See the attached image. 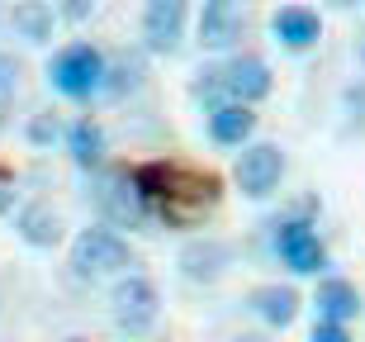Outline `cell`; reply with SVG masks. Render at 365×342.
I'll use <instances>...</instances> for the list:
<instances>
[{
    "mask_svg": "<svg viewBox=\"0 0 365 342\" xmlns=\"http://www.w3.org/2000/svg\"><path fill=\"white\" fill-rule=\"evenodd\" d=\"M133 266V247L123 233H114L109 223H95L81 228L71 238V276L76 281H105V276H119Z\"/></svg>",
    "mask_w": 365,
    "mask_h": 342,
    "instance_id": "2",
    "label": "cell"
},
{
    "mask_svg": "<svg viewBox=\"0 0 365 342\" xmlns=\"http://www.w3.org/2000/svg\"><path fill=\"white\" fill-rule=\"evenodd\" d=\"M67 342H86V338H67Z\"/></svg>",
    "mask_w": 365,
    "mask_h": 342,
    "instance_id": "26",
    "label": "cell"
},
{
    "mask_svg": "<svg viewBox=\"0 0 365 342\" xmlns=\"http://www.w3.org/2000/svg\"><path fill=\"white\" fill-rule=\"evenodd\" d=\"M232 342H266V338H257V333H237Z\"/></svg>",
    "mask_w": 365,
    "mask_h": 342,
    "instance_id": "23",
    "label": "cell"
},
{
    "mask_svg": "<svg viewBox=\"0 0 365 342\" xmlns=\"http://www.w3.org/2000/svg\"><path fill=\"white\" fill-rule=\"evenodd\" d=\"M361 57H365V34H361Z\"/></svg>",
    "mask_w": 365,
    "mask_h": 342,
    "instance_id": "25",
    "label": "cell"
},
{
    "mask_svg": "<svg viewBox=\"0 0 365 342\" xmlns=\"http://www.w3.org/2000/svg\"><path fill=\"white\" fill-rule=\"evenodd\" d=\"M341 5H351V0H341Z\"/></svg>",
    "mask_w": 365,
    "mask_h": 342,
    "instance_id": "27",
    "label": "cell"
},
{
    "mask_svg": "<svg viewBox=\"0 0 365 342\" xmlns=\"http://www.w3.org/2000/svg\"><path fill=\"white\" fill-rule=\"evenodd\" d=\"M14 233H19L29 247H57L62 243V219H57L48 205L34 200V205H24L19 214H14Z\"/></svg>",
    "mask_w": 365,
    "mask_h": 342,
    "instance_id": "15",
    "label": "cell"
},
{
    "mask_svg": "<svg viewBox=\"0 0 365 342\" xmlns=\"http://www.w3.org/2000/svg\"><path fill=\"white\" fill-rule=\"evenodd\" d=\"M247 304H252V314L261 318V323H271V328H289L299 318V290L294 286H257L252 295H247Z\"/></svg>",
    "mask_w": 365,
    "mask_h": 342,
    "instance_id": "12",
    "label": "cell"
},
{
    "mask_svg": "<svg viewBox=\"0 0 365 342\" xmlns=\"http://www.w3.org/2000/svg\"><path fill=\"white\" fill-rule=\"evenodd\" d=\"M105 62L109 57L91 43H67L62 53L48 62V81L62 100H91L105 86Z\"/></svg>",
    "mask_w": 365,
    "mask_h": 342,
    "instance_id": "3",
    "label": "cell"
},
{
    "mask_svg": "<svg viewBox=\"0 0 365 342\" xmlns=\"http://www.w3.org/2000/svg\"><path fill=\"white\" fill-rule=\"evenodd\" d=\"M14 81H19V62H14L10 53H0V100L14 91Z\"/></svg>",
    "mask_w": 365,
    "mask_h": 342,
    "instance_id": "20",
    "label": "cell"
},
{
    "mask_svg": "<svg viewBox=\"0 0 365 342\" xmlns=\"http://www.w3.org/2000/svg\"><path fill=\"white\" fill-rule=\"evenodd\" d=\"M309 342H351V333H346V323H332V318H318L309 333Z\"/></svg>",
    "mask_w": 365,
    "mask_h": 342,
    "instance_id": "19",
    "label": "cell"
},
{
    "mask_svg": "<svg viewBox=\"0 0 365 342\" xmlns=\"http://www.w3.org/2000/svg\"><path fill=\"white\" fill-rule=\"evenodd\" d=\"M190 0H148L143 5V48L152 57H171L185 43Z\"/></svg>",
    "mask_w": 365,
    "mask_h": 342,
    "instance_id": "6",
    "label": "cell"
},
{
    "mask_svg": "<svg viewBox=\"0 0 365 342\" xmlns=\"http://www.w3.org/2000/svg\"><path fill=\"white\" fill-rule=\"evenodd\" d=\"M318 318H332V323H351L356 314H361V290L351 286V281H341V276H332V281H323L318 286Z\"/></svg>",
    "mask_w": 365,
    "mask_h": 342,
    "instance_id": "16",
    "label": "cell"
},
{
    "mask_svg": "<svg viewBox=\"0 0 365 342\" xmlns=\"http://www.w3.org/2000/svg\"><path fill=\"white\" fill-rule=\"evenodd\" d=\"M247 34V14H242V0H204V14H200V43L209 53H232Z\"/></svg>",
    "mask_w": 365,
    "mask_h": 342,
    "instance_id": "9",
    "label": "cell"
},
{
    "mask_svg": "<svg viewBox=\"0 0 365 342\" xmlns=\"http://www.w3.org/2000/svg\"><path fill=\"white\" fill-rule=\"evenodd\" d=\"M195 96L209 100V105H223V100H242V105H257V100L271 96V67L252 53H232L223 62L200 71L195 81Z\"/></svg>",
    "mask_w": 365,
    "mask_h": 342,
    "instance_id": "1",
    "label": "cell"
},
{
    "mask_svg": "<svg viewBox=\"0 0 365 342\" xmlns=\"http://www.w3.org/2000/svg\"><path fill=\"white\" fill-rule=\"evenodd\" d=\"M275 252L294 276H318L327 266V247L309 219H284L275 228Z\"/></svg>",
    "mask_w": 365,
    "mask_h": 342,
    "instance_id": "8",
    "label": "cell"
},
{
    "mask_svg": "<svg viewBox=\"0 0 365 342\" xmlns=\"http://www.w3.org/2000/svg\"><path fill=\"white\" fill-rule=\"evenodd\" d=\"M95 205L109 219V228H138L148 219V195L138 191L133 171H105L95 176Z\"/></svg>",
    "mask_w": 365,
    "mask_h": 342,
    "instance_id": "4",
    "label": "cell"
},
{
    "mask_svg": "<svg viewBox=\"0 0 365 342\" xmlns=\"http://www.w3.org/2000/svg\"><path fill=\"white\" fill-rule=\"evenodd\" d=\"M67 152H71V162L81 166V171H100L105 166V157H109V138H105V129L86 114V119H76L67 129Z\"/></svg>",
    "mask_w": 365,
    "mask_h": 342,
    "instance_id": "13",
    "label": "cell"
},
{
    "mask_svg": "<svg viewBox=\"0 0 365 342\" xmlns=\"http://www.w3.org/2000/svg\"><path fill=\"white\" fill-rule=\"evenodd\" d=\"M0 209H10V191H0Z\"/></svg>",
    "mask_w": 365,
    "mask_h": 342,
    "instance_id": "24",
    "label": "cell"
},
{
    "mask_svg": "<svg viewBox=\"0 0 365 342\" xmlns=\"http://www.w3.org/2000/svg\"><path fill=\"white\" fill-rule=\"evenodd\" d=\"M284 176V152L280 143H242L237 162H232V181L247 200H266V195L280 191Z\"/></svg>",
    "mask_w": 365,
    "mask_h": 342,
    "instance_id": "5",
    "label": "cell"
},
{
    "mask_svg": "<svg viewBox=\"0 0 365 342\" xmlns=\"http://www.w3.org/2000/svg\"><path fill=\"white\" fill-rule=\"evenodd\" d=\"M53 19H57V10L48 0H14V10H10L14 34L24 43H34V48H43V43L53 39Z\"/></svg>",
    "mask_w": 365,
    "mask_h": 342,
    "instance_id": "14",
    "label": "cell"
},
{
    "mask_svg": "<svg viewBox=\"0 0 365 342\" xmlns=\"http://www.w3.org/2000/svg\"><path fill=\"white\" fill-rule=\"evenodd\" d=\"M29 138H34V143H48V138H57V119H48V114H38V119L29 124Z\"/></svg>",
    "mask_w": 365,
    "mask_h": 342,
    "instance_id": "22",
    "label": "cell"
},
{
    "mask_svg": "<svg viewBox=\"0 0 365 342\" xmlns=\"http://www.w3.org/2000/svg\"><path fill=\"white\" fill-rule=\"evenodd\" d=\"M180 266H185L190 281H218L223 266H228V247L223 243H190L180 252Z\"/></svg>",
    "mask_w": 365,
    "mask_h": 342,
    "instance_id": "17",
    "label": "cell"
},
{
    "mask_svg": "<svg viewBox=\"0 0 365 342\" xmlns=\"http://www.w3.org/2000/svg\"><path fill=\"white\" fill-rule=\"evenodd\" d=\"M271 39L280 48H289V53H304V48H313V43L323 39V19L309 5H280L271 14Z\"/></svg>",
    "mask_w": 365,
    "mask_h": 342,
    "instance_id": "10",
    "label": "cell"
},
{
    "mask_svg": "<svg viewBox=\"0 0 365 342\" xmlns=\"http://www.w3.org/2000/svg\"><path fill=\"white\" fill-rule=\"evenodd\" d=\"M57 14H62V19H71V24H81L86 14H95V0H62V5H57Z\"/></svg>",
    "mask_w": 365,
    "mask_h": 342,
    "instance_id": "21",
    "label": "cell"
},
{
    "mask_svg": "<svg viewBox=\"0 0 365 342\" xmlns=\"http://www.w3.org/2000/svg\"><path fill=\"white\" fill-rule=\"evenodd\" d=\"M157 309H162V295L148 276H123L109 295V314L123 333H148L157 323Z\"/></svg>",
    "mask_w": 365,
    "mask_h": 342,
    "instance_id": "7",
    "label": "cell"
},
{
    "mask_svg": "<svg viewBox=\"0 0 365 342\" xmlns=\"http://www.w3.org/2000/svg\"><path fill=\"white\" fill-rule=\"evenodd\" d=\"M257 134V110L242 105V100H223V105H209V138L218 148H242Z\"/></svg>",
    "mask_w": 365,
    "mask_h": 342,
    "instance_id": "11",
    "label": "cell"
},
{
    "mask_svg": "<svg viewBox=\"0 0 365 342\" xmlns=\"http://www.w3.org/2000/svg\"><path fill=\"white\" fill-rule=\"evenodd\" d=\"M138 81H143V67H138V62H128V57H123V62H114V67L105 62V86H100V96L119 100L123 91H133Z\"/></svg>",
    "mask_w": 365,
    "mask_h": 342,
    "instance_id": "18",
    "label": "cell"
}]
</instances>
